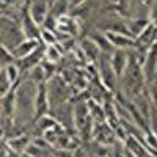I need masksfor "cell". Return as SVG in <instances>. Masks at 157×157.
<instances>
[{
  "label": "cell",
  "instance_id": "6da1fadb",
  "mask_svg": "<svg viewBox=\"0 0 157 157\" xmlns=\"http://www.w3.org/2000/svg\"><path fill=\"white\" fill-rule=\"evenodd\" d=\"M96 64H98V74H99L102 86L107 91H110V93L115 91L118 77H116V74L112 68V64H110V54H101Z\"/></svg>",
  "mask_w": 157,
  "mask_h": 157
},
{
  "label": "cell",
  "instance_id": "7a4b0ae2",
  "mask_svg": "<svg viewBox=\"0 0 157 157\" xmlns=\"http://www.w3.org/2000/svg\"><path fill=\"white\" fill-rule=\"evenodd\" d=\"M49 96H47V86L46 82L39 83L38 90H36V96H35V116H33V121H36L38 118H41L43 115L49 113Z\"/></svg>",
  "mask_w": 157,
  "mask_h": 157
},
{
  "label": "cell",
  "instance_id": "3957f363",
  "mask_svg": "<svg viewBox=\"0 0 157 157\" xmlns=\"http://www.w3.org/2000/svg\"><path fill=\"white\" fill-rule=\"evenodd\" d=\"M104 35L107 36L113 49H124V50L135 49V38L132 36H127L124 33H116V32H104Z\"/></svg>",
  "mask_w": 157,
  "mask_h": 157
},
{
  "label": "cell",
  "instance_id": "277c9868",
  "mask_svg": "<svg viewBox=\"0 0 157 157\" xmlns=\"http://www.w3.org/2000/svg\"><path fill=\"white\" fill-rule=\"evenodd\" d=\"M21 29H22V33L25 38L29 39H36V41H39V33H41V25H38L32 16L29 14V10L22 13L21 16Z\"/></svg>",
  "mask_w": 157,
  "mask_h": 157
},
{
  "label": "cell",
  "instance_id": "5b68a950",
  "mask_svg": "<svg viewBox=\"0 0 157 157\" xmlns=\"http://www.w3.org/2000/svg\"><path fill=\"white\" fill-rule=\"evenodd\" d=\"M49 10H50L49 0H30L29 3V14L38 25L43 24V21L49 14Z\"/></svg>",
  "mask_w": 157,
  "mask_h": 157
},
{
  "label": "cell",
  "instance_id": "8992f818",
  "mask_svg": "<svg viewBox=\"0 0 157 157\" xmlns=\"http://www.w3.org/2000/svg\"><path fill=\"white\" fill-rule=\"evenodd\" d=\"M155 39H157V29H155V25H154V24L149 22L148 27L135 38V49L145 54L146 49L155 41Z\"/></svg>",
  "mask_w": 157,
  "mask_h": 157
},
{
  "label": "cell",
  "instance_id": "52a82bcc",
  "mask_svg": "<svg viewBox=\"0 0 157 157\" xmlns=\"http://www.w3.org/2000/svg\"><path fill=\"white\" fill-rule=\"evenodd\" d=\"M127 61H129V50L124 49H113V52L110 54V64L116 74V77L120 78L127 66Z\"/></svg>",
  "mask_w": 157,
  "mask_h": 157
},
{
  "label": "cell",
  "instance_id": "ba28073f",
  "mask_svg": "<svg viewBox=\"0 0 157 157\" xmlns=\"http://www.w3.org/2000/svg\"><path fill=\"white\" fill-rule=\"evenodd\" d=\"M5 143H6L8 149L22 154V152L25 151V148H27L30 143H32V134L25 130V132H21V134H17V135L10 137Z\"/></svg>",
  "mask_w": 157,
  "mask_h": 157
},
{
  "label": "cell",
  "instance_id": "9c48e42d",
  "mask_svg": "<svg viewBox=\"0 0 157 157\" xmlns=\"http://www.w3.org/2000/svg\"><path fill=\"white\" fill-rule=\"evenodd\" d=\"M77 30H78L77 19L72 17L69 13H68V14H63V16L57 17V30L55 32H61V33H68L71 36H75Z\"/></svg>",
  "mask_w": 157,
  "mask_h": 157
},
{
  "label": "cell",
  "instance_id": "30bf717a",
  "mask_svg": "<svg viewBox=\"0 0 157 157\" xmlns=\"http://www.w3.org/2000/svg\"><path fill=\"white\" fill-rule=\"evenodd\" d=\"M39 46V41H36V39H29V38H25L22 39V41L13 49V55H14L16 60H21L24 57H27L29 54H32V52Z\"/></svg>",
  "mask_w": 157,
  "mask_h": 157
},
{
  "label": "cell",
  "instance_id": "8fae6325",
  "mask_svg": "<svg viewBox=\"0 0 157 157\" xmlns=\"http://www.w3.org/2000/svg\"><path fill=\"white\" fill-rule=\"evenodd\" d=\"M78 47L82 49L86 61H90V63H96V61H98V58H99V55H101V50H99V47L96 46V43H94L91 38L83 39Z\"/></svg>",
  "mask_w": 157,
  "mask_h": 157
},
{
  "label": "cell",
  "instance_id": "7c38bea8",
  "mask_svg": "<svg viewBox=\"0 0 157 157\" xmlns=\"http://www.w3.org/2000/svg\"><path fill=\"white\" fill-rule=\"evenodd\" d=\"M22 78H27V80H32V82H35L36 85L43 83V82H46L44 71H43V68H41V64H36V66L30 68L29 71H25V72L22 74Z\"/></svg>",
  "mask_w": 157,
  "mask_h": 157
},
{
  "label": "cell",
  "instance_id": "4fadbf2b",
  "mask_svg": "<svg viewBox=\"0 0 157 157\" xmlns=\"http://www.w3.org/2000/svg\"><path fill=\"white\" fill-rule=\"evenodd\" d=\"M93 41L96 43V46L99 47V50H101V54H112L113 52V47H112V44L109 43V39H107V36L104 35V33H101V32H96V33H93L90 36Z\"/></svg>",
  "mask_w": 157,
  "mask_h": 157
},
{
  "label": "cell",
  "instance_id": "5bb4252c",
  "mask_svg": "<svg viewBox=\"0 0 157 157\" xmlns=\"http://www.w3.org/2000/svg\"><path fill=\"white\" fill-rule=\"evenodd\" d=\"M44 58L49 60L50 63H57L58 64L61 61V58H63V52H61L60 46L58 44H49V46H46V49H44Z\"/></svg>",
  "mask_w": 157,
  "mask_h": 157
},
{
  "label": "cell",
  "instance_id": "9a60e30c",
  "mask_svg": "<svg viewBox=\"0 0 157 157\" xmlns=\"http://www.w3.org/2000/svg\"><path fill=\"white\" fill-rule=\"evenodd\" d=\"M148 25H149V21H148V19L140 17V19H132V21H129V22H127V29H129L130 35H132V38H135V36H138L143 30H145Z\"/></svg>",
  "mask_w": 157,
  "mask_h": 157
},
{
  "label": "cell",
  "instance_id": "2e32d148",
  "mask_svg": "<svg viewBox=\"0 0 157 157\" xmlns=\"http://www.w3.org/2000/svg\"><path fill=\"white\" fill-rule=\"evenodd\" d=\"M3 71H5V74H6V77H8V80L11 82V85H16L21 78H22V74H21V71H19V68H17L16 61L11 63V64H8V66H5Z\"/></svg>",
  "mask_w": 157,
  "mask_h": 157
},
{
  "label": "cell",
  "instance_id": "e0dca14e",
  "mask_svg": "<svg viewBox=\"0 0 157 157\" xmlns=\"http://www.w3.org/2000/svg\"><path fill=\"white\" fill-rule=\"evenodd\" d=\"M14 61H16V58L13 55V52L8 47H5L3 44H0V66L5 68V66H8V64L14 63Z\"/></svg>",
  "mask_w": 157,
  "mask_h": 157
},
{
  "label": "cell",
  "instance_id": "ac0fdd59",
  "mask_svg": "<svg viewBox=\"0 0 157 157\" xmlns=\"http://www.w3.org/2000/svg\"><path fill=\"white\" fill-rule=\"evenodd\" d=\"M39 43H43L44 46L57 44V35H55V32L41 27V33H39Z\"/></svg>",
  "mask_w": 157,
  "mask_h": 157
},
{
  "label": "cell",
  "instance_id": "d6986e66",
  "mask_svg": "<svg viewBox=\"0 0 157 157\" xmlns=\"http://www.w3.org/2000/svg\"><path fill=\"white\" fill-rule=\"evenodd\" d=\"M24 152H27V154H30V155H33V157H47V155L50 154V149L39 148V146L33 145V143H30V145L25 148Z\"/></svg>",
  "mask_w": 157,
  "mask_h": 157
},
{
  "label": "cell",
  "instance_id": "ffe728a7",
  "mask_svg": "<svg viewBox=\"0 0 157 157\" xmlns=\"http://www.w3.org/2000/svg\"><path fill=\"white\" fill-rule=\"evenodd\" d=\"M11 82L8 80V77H6V74H5V71L2 69L0 71V99H2L8 91L11 90Z\"/></svg>",
  "mask_w": 157,
  "mask_h": 157
},
{
  "label": "cell",
  "instance_id": "44dd1931",
  "mask_svg": "<svg viewBox=\"0 0 157 157\" xmlns=\"http://www.w3.org/2000/svg\"><path fill=\"white\" fill-rule=\"evenodd\" d=\"M148 96L151 104L157 109V80H152L151 83H148Z\"/></svg>",
  "mask_w": 157,
  "mask_h": 157
},
{
  "label": "cell",
  "instance_id": "7402d4cb",
  "mask_svg": "<svg viewBox=\"0 0 157 157\" xmlns=\"http://www.w3.org/2000/svg\"><path fill=\"white\" fill-rule=\"evenodd\" d=\"M41 27H43V29H47V30H52V32H55V30H57V17L49 13V14L46 16V19L43 21Z\"/></svg>",
  "mask_w": 157,
  "mask_h": 157
},
{
  "label": "cell",
  "instance_id": "603a6c76",
  "mask_svg": "<svg viewBox=\"0 0 157 157\" xmlns=\"http://www.w3.org/2000/svg\"><path fill=\"white\" fill-rule=\"evenodd\" d=\"M72 157H88V151H85V148L80 145L72 151Z\"/></svg>",
  "mask_w": 157,
  "mask_h": 157
},
{
  "label": "cell",
  "instance_id": "cb8c5ba5",
  "mask_svg": "<svg viewBox=\"0 0 157 157\" xmlns=\"http://www.w3.org/2000/svg\"><path fill=\"white\" fill-rule=\"evenodd\" d=\"M83 2H86V0H68V5H69V10H72V8L78 6V5H80V3H83Z\"/></svg>",
  "mask_w": 157,
  "mask_h": 157
},
{
  "label": "cell",
  "instance_id": "d4e9b609",
  "mask_svg": "<svg viewBox=\"0 0 157 157\" xmlns=\"http://www.w3.org/2000/svg\"><path fill=\"white\" fill-rule=\"evenodd\" d=\"M6 157H21V154H19V152H14V151H11V149H8Z\"/></svg>",
  "mask_w": 157,
  "mask_h": 157
},
{
  "label": "cell",
  "instance_id": "484cf974",
  "mask_svg": "<svg viewBox=\"0 0 157 157\" xmlns=\"http://www.w3.org/2000/svg\"><path fill=\"white\" fill-rule=\"evenodd\" d=\"M21 157H33V155H30V154H27V152H22Z\"/></svg>",
  "mask_w": 157,
  "mask_h": 157
},
{
  "label": "cell",
  "instance_id": "4316f807",
  "mask_svg": "<svg viewBox=\"0 0 157 157\" xmlns=\"http://www.w3.org/2000/svg\"><path fill=\"white\" fill-rule=\"evenodd\" d=\"M55 2H58V0H49V3H50V6H52V5H54Z\"/></svg>",
  "mask_w": 157,
  "mask_h": 157
},
{
  "label": "cell",
  "instance_id": "83f0119b",
  "mask_svg": "<svg viewBox=\"0 0 157 157\" xmlns=\"http://www.w3.org/2000/svg\"><path fill=\"white\" fill-rule=\"evenodd\" d=\"M47 157H54V155H52V154H49V155H47Z\"/></svg>",
  "mask_w": 157,
  "mask_h": 157
},
{
  "label": "cell",
  "instance_id": "f1b7e54d",
  "mask_svg": "<svg viewBox=\"0 0 157 157\" xmlns=\"http://www.w3.org/2000/svg\"><path fill=\"white\" fill-rule=\"evenodd\" d=\"M2 2H3V0H0V5H2Z\"/></svg>",
  "mask_w": 157,
  "mask_h": 157
},
{
  "label": "cell",
  "instance_id": "f546056e",
  "mask_svg": "<svg viewBox=\"0 0 157 157\" xmlns=\"http://www.w3.org/2000/svg\"><path fill=\"white\" fill-rule=\"evenodd\" d=\"M2 69H3V68H2V66H0V71H2Z\"/></svg>",
  "mask_w": 157,
  "mask_h": 157
}]
</instances>
